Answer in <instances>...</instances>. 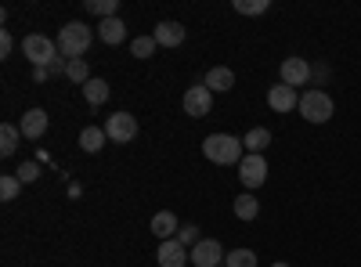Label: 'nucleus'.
Returning a JSON list of instances; mask_svg holds the SVG:
<instances>
[{"mask_svg":"<svg viewBox=\"0 0 361 267\" xmlns=\"http://www.w3.org/2000/svg\"><path fill=\"white\" fill-rule=\"evenodd\" d=\"M202 156L209 163H217V166H238L246 156V144L243 137H235V134H209L202 141Z\"/></svg>","mask_w":361,"mask_h":267,"instance_id":"f257e3e1","label":"nucleus"},{"mask_svg":"<svg viewBox=\"0 0 361 267\" xmlns=\"http://www.w3.org/2000/svg\"><path fill=\"white\" fill-rule=\"evenodd\" d=\"M90 44H94V33H90V25H83V22H66L58 29V51H62L66 62L83 58Z\"/></svg>","mask_w":361,"mask_h":267,"instance_id":"f03ea898","label":"nucleus"},{"mask_svg":"<svg viewBox=\"0 0 361 267\" xmlns=\"http://www.w3.org/2000/svg\"><path fill=\"white\" fill-rule=\"evenodd\" d=\"M296 112L304 116L307 123L322 127V123H329V120H333L336 105H333V94H329V91H322V87H311V91H304V94H300V108H296Z\"/></svg>","mask_w":361,"mask_h":267,"instance_id":"7ed1b4c3","label":"nucleus"},{"mask_svg":"<svg viewBox=\"0 0 361 267\" xmlns=\"http://www.w3.org/2000/svg\"><path fill=\"white\" fill-rule=\"evenodd\" d=\"M22 54L33 62V69H47L54 58H62V51H58V40L44 37V33H29L22 40Z\"/></svg>","mask_w":361,"mask_h":267,"instance_id":"20e7f679","label":"nucleus"},{"mask_svg":"<svg viewBox=\"0 0 361 267\" xmlns=\"http://www.w3.org/2000/svg\"><path fill=\"white\" fill-rule=\"evenodd\" d=\"M105 134L112 144H130L137 137V116L130 112H112L109 116V123H105Z\"/></svg>","mask_w":361,"mask_h":267,"instance_id":"39448f33","label":"nucleus"},{"mask_svg":"<svg viewBox=\"0 0 361 267\" xmlns=\"http://www.w3.org/2000/svg\"><path fill=\"white\" fill-rule=\"evenodd\" d=\"M180 105H185V112L192 116V120H206L209 108H214V91H209L206 83H195V87H188V91H185Z\"/></svg>","mask_w":361,"mask_h":267,"instance_id":"423d86ee","label":"nucleus"},{"mask_svg":"<svg viewBox=\"0 0 361 267\" xmlns=\"http://www.w3.org/2000/svg\"><path fill=\"white\" fill-rule=\"evenodd\" d=\"M238 181H243L246 192H257L264 181H267V159L264 156H243V163H238Z\"/></svg>","mask_w":361,"mask_h":267,"instance_id":"0eeeda50","label":"nucleus"},{"mask_svg":"<svg viewBox=\"0 0 361 267\" xmlns=\"http://www.w3.org/2000/svg\"><path fill=\"white\" fill-rule=\"evenodd\" d=\"M267 108L271 112H279V116H286V112H293V108H300V91L296 87H289V83H275L267 91Z\"/></svg>","mask_w":361,"mask_h":267,"instance_id":"6e6552de","label":"nucleus"},{"mask_svg":"<svg viewBox=\"0 0 361 267\" xmlns=\"http://www.w3.org/2000/svg\"><path fill=\"white\" fill-rule=\"evenodd\" d=\"M279 76H282V83H289V87H304V83H311V62H307V58H300V54L282 58Z\"/></svg>","mask_w":361,"mask_h":267,"instance_id":"1a4fd4ad","label":"nucleus"},{"mask_svg":"<svg viewBox=\"0 0 361 267\" xmlns=\"http://www.w3.org/2000/svg\"><path fill=\"white\" fill-rule=\"evenodd\" d=\"M224 256H228V253H224L221 242H214V239H202V242L188 253V260H192L195 267H221Z\"/></svg>","mask_w":361,"mask_h":267,"instance_id":"9d476101","label":"nucleus"},{"mask_svg":"<svg viewBox=\"0 0 361 267\" xmlns=\"http://www.w3.org/2000/svg\"><path fill=\"white\" fill-rule=\"evenodd\" d=\"M47 123H51V116H47L44 108H29V112L22 116L18 130H22V137H25V141H40V137L47 134Z\"/></svg>","mask_w":361,"mask_h":267,"instance_id":"9b49d317","label":"nucleus"},{"mask_svg":"<svg viewBox=\"0 0 361 267\" xmlns=\"http://www.w3.org/2000/svg\"><path fill=\"white\" fill-rule=\"evenodd\" d=\"M156 260H159V267H185V263H192V260H188V249L180 246L177 239H166V242H159V253H156Z\"/></svg>","mask_w":361,"mask_h":267,"instance_id":"f8f14e48","label":"nucleus"},{"mask_svg":"<svg viewBox=\"0 0 361 267\" xmlns=\"http://www.w3.org/2000/svg\"><path fill=\"white\" fill-rule=\"evenodd\" d=\"M98 40L102 44H109V47H116V44H123L127 40V22L123 18H105V22H98Z\"/></svg>","mask_w":361,"mask_h":267,"instance_id":"ddd939ff","label":"nucleus"},{"mask_svg":"<svg viewBox=\"0 0 361 267\" xmlns=\"http://www.w3.org/2000/svg\"><path fill=\"white\" fill-rule=\"evenodd\" d=\"M152 37H156L159 47H180L188 33H185V25H180V22H159Z\"/></svg>","mask_w":361,"mask_h":267,"instance_id":"4468645a","label":"nucleus"},{"mask_svg":"<svg viewBox=\"0 0 361 267\" xmlns=\"http://www.w3.org/2000/svg\"><path fill=\"white\" fill-rule=\"evenodd\" d=\"M202 83H206L214 94H228L231 87H235V73H231L228 66H214V69L206 73V80H202Z\"/></svg>","mask_w":361,"mask_h":267,"instance_id":"2eb2a0df","label":"nucleus"},{"mask_svg":"<svg viewBox=\"0 0 361 267\" xmlns=\"http://www.w3.org/2000/svg\"><path fill=\"white\" fill-rule=\"evenodd\" d=\"M148 228H152V235H156L159 242L177 239V231H180V224H177V217H173L170 210H159V213L152 217V224H148Z\"/></svg>","mask_w":361,"mask_h":267,"instance_id":"dca6fc26","label":"nucleus"},{"mask_svg":"<svg viewBox=\"0 0 361 267\" xmlns=\"http://www.w3.org/2000/svg\"><path fill=\"white\" fill-rule=\"evenodd\" d=\"M80 91H83V98H87V105L90 108H98V105H105L109 101V94H112V87H109V80H87L83 87H80Z\"/></svg>","mask_w":361,"mask_h":267,"instance_id":"f3484780","label":"nucleus"},{"mask_svg":"<svg viewBox=\"0 0 361 267\" xmlns=\"http://www.w3.org/2000/svg\"><path fill=\"white\" fill-rule=\"evenodd\" d=\"M105 141H109L105 127H83V130H80V148H83L87 156L102 152V148H105Z\"/></svg>","mask_w":361,"mask_h":267,"instance_id":"a211bd4d","label":"nucleus"},{"mask_svg":"<svg viewBox=\"0 0 361 267\" xmlns=\"http://www.w3.org/2000/svg\"><path fill=\"white\" fill-rule=\"evenodd\" d=\"M243 144H246L250 156H264V148L271 144V130L267 127H250L246 137H243Z\"/></svg>","mask_w":361,"mask_h":267,"instance_id":"6ab92c4d","label":"nucleus"},{"mask_svg":"<svg viewBox=\"0 0 361 267\" xmlns=\"http://www.w3.org/2000/svg\"><path fill=\"white\" fill-rule=\"evenodd\" d=\"M231 210H235V217H238V221H257V213H260V202H257V195H253V192H243V195L235 199Z\"/></svg>","mask_w":361,"mask_h":267,"instance_id":"aec40b11","label":"nucleus"},{"mask_svg":"<svg viewBox=\"0 0 361 267\" xmlns=\"http://www.w3.org/2000/svg\"><path fill=\"white\" fill-rule=\"evenodd\" d=\"M18 141H22V130L15 123H4V127H0V156H15Z\"/></svg>","mask_w":361,"mask_h":267,"instance_id":"412c9836","label":"nucleus"},{"mask_svg":"<svg viewBox=\"0 0 361 267\" xmlns=\"http://www.w3.org/2000/svg\"><path fill=\"white\" fill-rule=\"evenodd\" d=\"M90 15H98L102 22L105 18H116V8H119V0H87V4H83Z\"/></svg>","mask_w":361,"mask_h":267,"instance_id":"4be33fe9","label":"nucleus"},{"mask_svg":"<svg viewBox=\"0 0 361 267\" xmlns=\"http://www.w3.org/2000/svg\"><path fill=\"white\" fill-rule=\"evenodd\" d=\"M224 267H257V253L253 249H231L224 256Z\"/></svg>","mask_w":361,"mask_h":267,"instance_id":"5701e85b","label":"nucleus"},{"mask_svg":"<svg viewBox=\"0 0 361 267\" xmlns=\"http://www.w3.org/2000/svg\"><path fill=\"white\" fill-rule=\"evenodd\" d=\"M66 76H69L76 87H83L87 80H94V76H90V66L83 62V58H73V62H69V69H66Z\"/></svg>","mask_w":361,"mask_h":267,"instance_id":"b1692460","label":"nucleus"},{"mask_svg":"<svg viewBox=\"0 0 361 267\" xmlns=\"http://www.w3.org/2000/svg\"><path fill=\"white\" fill-rule=\"evenodd\" d=\"M18 192H22V181H18L15 173H4V177H0V199H4V202H15Z\"/></svg>","mask_w":361,"mask_h":267,"instance_id":"393cba45","label":"nucleus"},{"mask_svg":"<svg viewBox=\"0 0 361 267\" xmlns=\"http://www.w3.org/2000/svg\"><path fill=\"white\" fill-rule=\"evenodd\" d=\"M156 37H137V40H130V54L134 58H152L156 54Z\"/></svg>","mask_w":361,"mask_h":267,"instance_id":"a878e982","label":"nucleus"},{"mask_svg":"<svg viewBox=\"0 0 361 267\" xmlns=\"http://www.w3.org/2000/svg\"><path fill=\"white\" fill-rule=\"evenodd\" d=\"M177 242L192 253V249L202 242V239H199V228H195V224H180V231H177Z\"/></svg>","mask_w":361,"mask_h":267,"instance_id":"bb28decb","label":"nucleus"},{"mask_svg":"<svg viewBox=\"0 0 361 267\" xmlns=\"http://www.w3.org/2000/svg\"><path fill=\"white\" fill-rule=\"evenodd\" d=\"M271 4H267V0H235V11L238 15H264Z\"/></svg>","mask_w":361,"mask_h":267,"instance_id":"cd10ccee","label":"nucleus"},{"mask_svg":"<svg viewBox=\"0 0 361 267\" xmlns=\"http://www.w3.org/2000/svg\"><path fill=\"white\" fill-rule=\"evenodd\" d=\"M15 177H18L22 185H33L37 177H40V163H22V166L15 170Z\"/></svg>","mask_w":361,"mask_h":267,"instance_id":"c85d7f7f","label":"nucleus"},{"mask_svg":"<svg viewBox=\"0 0 361 267\" xmlns=\"http://www.w3.org/2000/svg\"><path fill=\"white\" fill-rule=\"evenodd\" d=\"M11 51H15V40H11V33H0V58H11Z\"/></svg>","mask_w":361,"mask_h":267,"instance_id":"c756f323","label":"nucleus"},{"mask_svg":"<svg viewBox=\"0 0 361 267\" xmlns=\"http://www.w3.org/2000/svg\"><path fill=\"white\" fill-rule=\"evenodd\" d=\"M66 69H69V62H66V58H54V62L47 66V73H51V76H62Z\"/></svg>","mask_w":361,"mask_h":267,"instance_id":"7c9ffc66","label":"nucleus"},{"mask_svg":"<svg viewBox=\"0 0 361 267\" xmlns=\"http://www.w3.org/2000/svg\"><path fill=\"white\" fill-rule=\"evenodd\" d=\"M311 80H314V83H325V80H329V69H325V66H311Z\"/></svg>","mask_w":361,"mask_h":267,"instance_id":"2f4dec72","label":"nucleus"},{"mask_svg":"<svg viewBox=\"0 0 361 267\" xmlns=\"http://www.w3.org/2000/svg\"><path fill=\"white\" fill-rule=\"evenodd\" d=\"M33 80H37V83H47L51 73H47V69H33Z\"/></svg>","mask_w":361,"mask_h":267,"instance_id":"473e14b6","label":"nucleus"},{"mask_svg":"<svg viewBox=\"0 0 361 267\" xmlns=\"http://www.w3.org/2000/svg\"><path fill=\"white\" fill-rule=\"evenodd\" d=\"M271 267H289V263H286V260H275V263H271Z\"/></svg>","mask_w":361,"mask_h":267,"instance_id":"72a5a7b5","label":"nucleus"}]
</instances>
